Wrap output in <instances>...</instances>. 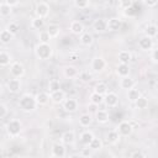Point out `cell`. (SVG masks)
<instances>
[{"label": "cell", "instance_id": "39", "mask_svg": "<svg viewBox=\"0 0 158 158\" xmlns=\"http://www.w3.org/2000/svg\"><path fill=\"white\" fill-rule=\"evenodd\" d=\"M78 78H79L83 83H89V81L93 79V74H91L89 70H83V72L79 73Z\"/></svg>", "mask_w": 158, "mask_h": 158}, {"label": "cell", "instance_id": "48", "mask_svg": "<svg viewBox=\"0 0 158 158\" xmlns=\"http://www.w3.org/2000/svg\"><path fill=\"white\" fill-rule=\"evenodd\" d=\"M130 157H132V158H137V157L143 158V157H146V154H144L143 152H141V151H133V152L130 154Z\"/></svg>", "mask_w": 158, "mask_h": 158}, {"label": "cell", "instance_id": "34", "mask_svg": "<svg viewBox=\"0 0 158 158\" xmlns=\"http://www.w3.org/2000/svg\"><path fill=\"white\" fill-rule=\"evenodd\" d=\"M132 56H131V52L128 51H121L118 53V62L120 63H125V64H128L130 60H131Z\"/></svg>", "mask_w": 158, "mask_h": 158}, {"label": "cell", "instance_id": "14", "mask_svg": "<svg viewBox=\"0 0 158 158\" xmlns=\"http://www.w3.org/2000/svg\"><path fill=\"white\" fill-rule=\"evenodd\" d=\"M69 28H70V32H72L73 35H77V36H80V35H83V33L85 32V31H84L85 28H84L83 22H80V21H78V20L72 21Z\"/></svg>", "mask_w": 158, "mask_h": 158}, {"label": "cell", "instance_id": "9", "mask_svg": "<svg viewBox=\"0 0 158 158\" xmlns=\"http://www.w3.org/2000/svg\"><path fill=\"white\" fill-rule=\"evenodd\" d=\"M21 86H22V84H21L20 78H12V79H10V80L6 83V89H7V91L11 93V94L19 93V91L21 90Z\"/></svg>", "mask_w": 158, "mask_h": 158}, {"label": "cell", "instance_id": "24", "mask_svg": "<svg viewBox=\"0 0 158 158\" xmlns=\"http://www.w3.org/2000/svg\"><path fill=\"white\" fill-rule=\"evenodd\" d=\"M95 136H94V133L91 132V131H84V132H81L80 133V142L84 144V146H89L90 144V142L93 141V138H94Z\"/></svg>", "mask_w": 158, "mask_h": 158}, {"label": "cell", "instance_id": "30", "mask_svg": "<svg viewBox=\"0 0 158 158\" xmlns=\"http://www.w3.org/2000/svg\"><path fill=\"white\" fill-rule=\"evenodd\" d=\"M157 35H158V27H157L156 25L151 23V25H148V26L144 28V36H148V37H151V38H154Z\"/></svg>", "mask_w": 158, "mask_h": 158}, {"label": "cell", "instance_id": "21", "mask_svg": "<svg viewBox=\"0 0 158 158\" xmlns=\"http://www.w3.org/2000/svg\"><path fill=\"white\" fill-rule=\"evenodd\" d=\"M36 100H37V104L43 106V105H47L48 101L51 100V94L46 93V91H40L36 94Z\"/></svg>", "mask_w": 158, "mask_h": 158}, {"label": "cell", "instance_id": "43", "mask_svg": "<svg viewBox=\"0 0 158 158\" xmlns=\"http://www.w3.org/2000/svg\"><path fill=\"white\" fill-rule=\"evenodd\" d=\"M131 6H133V0H118V7L120 9L126 10Z\"/></svg>", "mask_w": 158, "mask_h": 158}, {"label": "cell", "instance_id": "27", "mask_svg": "<svg viewBox=\"0 0 158 158\" xmlns=\"http://www.w3.org/2000/svg\"><path fill=\"white\" fill-rule=\"evenodd\" d=\"M91 122H93V117H91V115L89 112L88 114H83V115L79 116V125L81 127H89L91 125Z\"/></svg>", "mask_w": 158, "mask_h": 158}, {"label": "cell", "instance_id": "15", "mask_svg": "<svg viewBox=\"0 0 158 158\" xmlns=\"http://www.w3.org/2000/svg\"><path fill=\"white\" fill-rule=\"evenodd\" d=\"M93 28L96 32H99V33L107 31V20L106 19H98V20H95L94 23H93Z\"/></svg>", "mask_w": 158, "mask_h": 158}, {"label": "cell", "instance_id": "18", "mask_svg": "<svg viewBox=\"0 0 158 158\" xmlns=\"http://www.w3.org/2000/svg\"><path fill=\"white\" fill-rule=\"evenodd\" d=\"M135 85H136V81H135V79H132L130 75H128V77H123V78H121V80H120V88H121V89L128 90V89L135 88Z\"/></svg>", "mask_w": 158, "mask_h": 158}, {"label": "cell", "instance_id": "36", "mask_svg": "<svg viewBox=\"0 0 158 158\" xmlns=\"http://www.w3.org/2000/svg\"><path fill=\"white\" fill-rule=\"evenodd\" d=\"M90 102L93 105H101L104 102V95H100V94H98V93L94 91L90 95Z\"/></svg>", "mask_w": 158, "mask_h": 158}, {"label": "cell", "instance_id": "49", "mask_svg": "<svg viewBox=\"0 0 158 158\" xmlns=\"http://www.w3.org/2000/svg\"><path fill=\"white\" fill-rule=\"evenodd\" d=\"M144 5L148 6V7H154L157 4H158V0H143Z\"/></svg>", "mask_w": 158, "mask_h": 158}, {"label": "cell", "instance_id": "47", "mask_svg": "<svg viewBox=\"0 0 158 158\" xmlns=\"http://www.w3.org/2000/svg\"><path fill=\"white\" fill-rule=\"evenodd\" d=\"M93 152H94V151H93L91 148H89V147H88V148H83L81 152H80V156H81V157H91V156H93Z\"/></svg>", "mask_w": 158, "mask_h": 158}, {"label": "cell", "instance_id": "19", "mask_svg": "<svg viewBox=\"0 0 158 158\" xmlns=\"http://www.w3.org/2000/svg\"><path fill=\"white\" fill-rule=\"evenodd\" d=\"M122 26V22L118 17H111L107 20V30L109 31H118Z\"/></svg>", "mask_w": 158, "mask_h": 158}, {"label": "cell", "instance_id": "3", "mask_svg": "<svg viewBox=\"0 0 158 158\" xmlns=\"http://www.w3.org/2000/svg\"><path fill=\"white\" fill-rule=\"evenodd\" d=\"M22 131V123L17 118H12L6 125V133L10 138H16Z\"/></svg>", "mask_w": 158, "mask_h": 158}, {"label": "cell", "instance_id": "41", "mask_svg": "<svg viewBox=\"0 0 158 158\" xmlns=\"http://www.w3.org/2000/svg\"><path fill=\"white\" fill-rule=\"evenodd\" d=\"M59 89H60V83H59V80H57V79L49 80V83H48V91H49V93H53V91L59 90Z\"/></svg>", "mask_w": 158, "mask_h": 158}, {"label": "cell", "instance_id": "32", "mask_svg": "<svg viewBox=\"0 0 158 158\" xmlns=\"http://www.w3.org/2000/svg\"><path fill=\"white\" fill-rule=\"evenodd\" d=\"M43 26H44V19H43V17L36 16V17H33V19L31 20V27H32V28H35V30H41Z\"/></svg>", "mask_w": 158, "mask_h": 158}, {"label": "cell", "instance_id": "50", "mask_svg": "<svg viewBox=\"0 0 158 158\" xmlns=\"http://www.w3.org/2000/svg\"><path fill=\"white\" fill-rule=\"evenodd\" d=\"M151 58H152L153 62H157V63H158V49H154V51L152 52Z\"/></svg>", "mask_w": 158, "mask_h": 158}, {"label": "cell", "instance_id": "12", "mask_svg": "<svg viewBox=\"0 0 158 158\" xmlns=\"http://www.w3.org/2000/svg\"><path fill=\"white\" fill-rule=\"evenodd\" d=\"M104 102L106 104L107 107H116L117 104H118V96L116 93H107L105 96H104Z\"/></svg>", "mask_w": 158, "mask_h": 158}, {"label": "cell", "instance_id": "42", "mask_svg": "<svg viewBox=\"0 0 158 158\" xmlns=\"http://www.w3.org/2000/svg\"><path fill=\"white\" fill-rule=\"evenodd\" d=\"M74 6L78 9H86L90 4V0H73Z\"/></svg>", "mask_w": 158, "mask_h": 158}, {"label": "cell", "instance_id": "51", "mask_svg": "<svg viewBox=\"0 0 158 158\" xmlns=\"http://www.w3.org/2000/svg\"><path fill=\"white\" fill-rule=\"evenodd\" d=\"M19 1H20V0H5V2L9 4L10 6H16V5L19 4Z\"/></svg>", "mask_w": 158, "mask_h": 158}, {"label": "cell", "instance_id": "11", "mask_svg": "<svg viewBox=\"0 0 158 158\" xmlns=\"http://www.w3.org/2000/svg\"><path fill=\"white\" fill-rule=\"evenodd\" d=\"M138 47L142 51H152L153 48V38L148 37V36H143L138 40Z\"/></svg>", "mask_w": 158, "mask_h": 158}, {"label": "cell", "instance_id": "26", "mask_svg": "<svg viewBox=\"0 0 158 158\" xmlns=\"http://www.w3.org/2000/svg\"><path fill=\"white\" fill-rule=\"evenodd\" d=\"M79 41H80V44H83V46H85V47H89V46L93 44L94 38H93L91 33H89V32H84L83 35H80Z\"/></svg>", "mask_w": 158, "mask_h": 158}, {"label": "cell", "instance_id": "44", "mask_svg": "<svg viewBox=\"0 0 158 158\" xmlns=\"http://www.w3.org/2000/svg\"><path fill=\"white\" fill-rule=\"evenodd\" d=\"M14 36L15 35H17V32H19V30H20V27H19V25L16 23V22H10L9 25H7V27H6Z\"/></svg>", "mask_w": 158, "mask_h": 158}, {"label": "cell", "instance_id": "35", "mask_svg": "<svg viewBox=\"0 0 158 158\" xmlns=\"http://www.w3.org/2000/svg\"><path fill=\"white\" fill-rule=\"evenodd\" d=\"M94 91L95 93H98V94H100V95H106L109 91H107V85L105 84V83H102V81H99L95 86H94Z\"/></svg>", "mask_w": 158, "mask_h": 158}, {"label": "cell", "instance_id": "29", "mask_svg": "<svg viewBox=\"0 0 158 158\" xmlns=\"http://www.w3.org/2000/svg\"><path fill=\"white\" fill-rule=\"evenodd\" d=\"M141 96V91L138 90V89H135V88H132V89H128L127 90V99H128V101H131V102H136V100L138 99Z\"/></svg>", "mask_w": 158, "mask_h": 158}, {"label": "cell", "instance_id": "45", "mask_svg": "<svg viewBox=\"0 0 158 158\" xmlns=\"http://www.w3.org/2000/svg\"><path fill=\"white\" fill-rule=\"evenodd\" d=\"M123 14H125V16H128V17H133V16H136V14H137V10H135V7H133V6H131V7L126 9V10H123Z\"/></svg>", "mask_w": 158, "mask_h": 158}, {"label": "cell", "instance_id": "1", "mask_svg": "<svg viewBox=\"0 0 158 158\" xmlns=\"http://www.w3.org/2000/svg\"><path fill=\"white\" fill-rule=\"evenodd\" d=\"M19 106L23 112H32L38 106L36 96L31 94H23L19 100Z\"/></svg>", "mask_w": 158, "mask_h": 158}, {"label": "cell", "instance_id": "28", "mask_svg": "<svg viewBox=\"0 0 158 158\" xmlns=\"http://www.w3.org/2000/svg\"><path fill=\"white\" fill-rule=\"evenodd\" d=\"M12 60V57L10 53H7L6 51H1L0 52V65L1 67H6L11 63Z\"/></svg>", "mask_w": 158, "mask_h": 158}, {"label": "cell", "instance_id": "38", "mask_svg": "<svg viewBox=\"0 0 158 158\" xmlns=\"http://www.w3.org/2000/svg\"><path fill=\"white\" fill-rule=\"evenodd\" d=\"M135 105H136V107H137V109L143 110V109H146V107L148 106V99H147L146 96H142V95H141V96L136 100Z\"/></svg>", "mask_w": 158, "mask_h": 158}, {"label": "cell", "instance_id": "37", "mask_svg": "<svg viewBox=\"0 0 158 158\" xmlns=\"http://www.w3.org/2000/svg\"><path fill=\"white\" fill-rule=\"evenodd\" d=\"M89 148H91L94 152H96V151H100L101 148H102V141L100 139V138H96V137H94L93 138V141L90 142V144L88 146Z\"/></svg>", "mask_w": 158, "mask_h": 158}, {"label": "cell", "instance_id": "22", "mask_svg": "<svg viewBox=\"0 0 158 158\" xmlns=\"http://www.w3.org/2000/svg\"><path fill=\"white\" fill-rule=\"evenodd\" d=\"M116 74H117L120 78L128 77V75H130V67H128V64L118 63L117 67H116Z\"/></svg>", "mask_w": 158, "mask_h": 158}, {"label": "cell", "instance_id": "17", "mask_svg": "<svg viewBox=\"0 0 158 158\" xmlns=\"http://www.w3.org/2000/svg\"><path fill=\"white\" fill-rule=\"evenodd\" d=\"M63 75L67 79H74V78H77L79 75V72L74 65H67L63 69Z\"/></svg>", "mask_w": 158, "mask_h": 158}, {"label": "cell", "instance_id": "23", "mask_svg": "<svg viewBox=\"0 0 158 158\" xmlns=\"http://www.w3.org/2000/svg\"><path fill=\"white\" fill-rule=\"evenodd\" d=\"M120 138H121V135L118 133L117 130H111V131H109L107 135H106V139H107V142L111 143V144H116V143L120 141Z\"/></svg>", "mask_w": 158, "mask_h": 158}, {"label": "cell", "instance_id": "46", "mask_svg": "<svg viewBox=\"0 0 158 158\" xmlns=\"http://www.w3.org/2000/svg\"><path fill=\"white\" fill-rule=\"evenodd\" d=\"M7 112H9L7 106H6L5 104H0V118H1V120H4V118L6 117Z\"/></svg>", "mask_w": 158, "mask_h": 158}, {"label": "cell", "instance_id": "2", "mask_svg": "<svg viewBox=\"0 0 158 158\" xmlns=\"http://www.w3.org/2000/svg\"><path fill=\"white\" fill-rule=\"evenodd\" d=\"M35 54L41 60H47L52 57V47L49 43H38L35 48Z\"/></svg>", "mask_w": 158, "mask_h": 158}, {"label": "cell", "instance_id": "33", "mask_svg": "<svg viewBox=\"0 0 158 158\" xmlns=\"http://www.w3.org/2000/svg\"><path fill=\"white\" fill-rule=\"evenodd\" d=\"M47 31H48V33L51 35V37L54 38V37H57V36L60 33V26L57 25V23H51V25H48Z\"/></svg>", "mask_w": 158, "mask_h": 158}, {"label": "cell", "instance_id": "5", "mask_svg": "<svg viewBox=\"0 0 158 158\" xmlns=\"http://www.w3.org/2000/svg\"><path fill=\"white\" fill-rule=\"evenodd\" d=\"M10 74L12 78H22L25 75V67L21 62H12L10 65Z\"/></svg>", "mask_w": 158, "mask_h": 158}, {"label": "cell", "instance_id": "16", "mask_svg": "<svg viewBox=\"0 0 158 158\" xmlns=\"http://www.w3.org/2000/svg\"><path fill=\"white\" fill-rule=\"evenodd\" d=\"M49 94H51V100H52L54 104H63L64 100L67 99V98H65V93H64L62 89L56 90V91L49 93Z\"/></svg>", "mask_w": 158, "mask_h": 158}, {"label": "cell", "instance_id": "6", "mask_svg": "<svg viewBox=\"0 0 158 158\" xmlns=\"http://www.w3.org/2000/svg\"><path fill=\"white\" fill-rule=\"evenodd\" d=\"M117 131H118V133L121 135V137H128V136L132 133V131H133V126H132L131 122H128V121L125 120V121H121V122L118 123Z\"/></svg>", "mask_w": 158, "mask_h": 158}, {"label": "cell", "instance_id": "8", "mask_svg": "<svg viewBox=\"0 0 158 158\" xmlns=\"http://www.w3.org/2000/svg\"><path fill=\"white\" fill-rule=\"evenodd\" d=\"M49 5L44 1H40L37 5H36V9H35V12H36V16L38 17H47L49 15Z\"/></svg>", "mask_w": 158, "mask_h": 158}, {"label": "cell", "instance_id": "4", "mask_svg": "<svg viewBox=\"0 0 158 158\" xmlns=\"http://www.w3.org/2000/svg\"><path fill=\"white\" fill-rule=\"evenodd\" d=\"M107 67V62L102 57H94L90 62V68L94 73H102Z\"/></svg>", "mask_w": 158, "mask_h": 158}, {"label": "cell", "instance_id": "25", "mask_svg": "<svg viewBox=\"0 0 158 158\" xmlns=\"http://www.w3.org/2000/svg\"><path fill=\"white\" fill-rule=\"evenodd\" d=\"M12 38H14V35H12L7 28H5V30H2V31L0 32V41H1L2 44L10 43V42L12 41Z\"/></svg>", "mask_w": 158, "mask_h": 158}, {"label": "cell", "instance_id": "10", "mask_svg": "<svg viewBox=\"0 0 158 158\" xmlns=\"http://www.w3.org/2000/svg\"><path fill=\"white\" fill-rule=\"evenodd\" d=\"M78 106H79L78 100L74 99V98L65 99L64 102H63V109H64V111H65V112H69V114L75 112V111L78 110Z\"/></svg>", "mask_w": 158, "mask_h": 158}, {"label": "cell", "instance_id": "7", "mask_svg": "<svg viewBox=\"0 0 158 158\" xmlns=\"http://www.w3.org/2000/svg\"><path fill=\"white\" fill-rule=\"evenodd\" d=\"M65 144L63 142H57L52 146L51 148V156L52 157H56V158H63L65 157Z\"/></svg>", "mask_w": 158, "mask_h": 158}, {"label": "cell", "instance_id": "31", "mask_svg": "<svg viewBox=\"0 0 158 158\" xmlns=\"http://www.w3.org/2000/svg\"><path fill=\"white\" fill-rule=\"evenodd\" d=\"M11 12H12V6H10L9 4H6L4 1L0 5V15H1V17H7V16L11 15Z\"/></svg>", "mask_w": 158, "mask_h": 158}, {"label": "cell", "instance_id": "13", "mask_svg": "<svg viewBox=\"0 0 158 158\" xmlns=\"http://www.w3.org/2000/svg\"><path fill=\"white\" fill-rule=\"evenodd\" d=\"M62 142L65 144V146H73L74 142H75V132L73 130H68V131H64L62 137H60Z\"/></svg>", "mask_w": 158, "mask_h": 158}, {"label": "cell", "instance_id": "40", "mask_svg": "<svg viewBox=\"0 0 158 158\" xmlns=\"http://www.w3.org/2000/svg\"><path fill=\"white\" fill-rule=\"evenodd\" d=\"M51 35L48 33V31L47 30H44V31H41L40 32V35H38V40H40V42L41 43H49V41H51Z\"/></svg>", "mask_w": 158, "mask_h": 158}, {"label": "cell", "instance_id": "20", "mask_svg": "<svg viewBox=\"0 0 158 158\" xmlns=\"http://www.w3.org/2000/svg\"><path fill=\"white\" fill-rule=\"evenodd\" d=\"M95 120H96L98 123H101V125L106 123L109 121V112L106 110H102V109L98 110L95 112Z\"/></svg>", "mask_w": 158, "mask_h": 158}]
</instances>
